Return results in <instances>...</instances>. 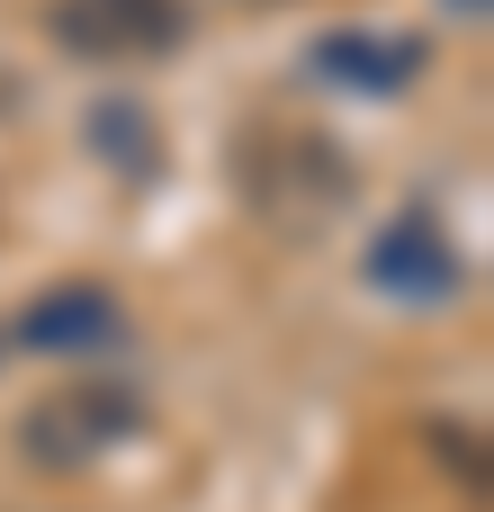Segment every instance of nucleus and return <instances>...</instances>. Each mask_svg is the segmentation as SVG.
Returning a JSON list of instances; mask_svg holds the SVG:
<instances>
[{
    "mask_svg": "<svg viewBox=\"0 0 494 512\" xmlns=\"http://www.w3.org/2000/svg\"><path fill=\"white\" fill-rule=\"evenodd\" d=\"M234 189L279 234H324L333 216H351L360 171H351V153L333 135H252L243 162H234Z\"/></svg>",
    "mask_w": 494,
    "mask_h": 512,
    "instance_id": "1",
    "label": "nucleus"
},
{
    "mask_svg": "<svg viewBox=\"0 0 494 512\" xmlns=\"http://www.w3.org/2000/svg\"><path fill=\"white\" fill-rule=\"evenodd\" d=\"M135 432H144V396L117 387V378H72V387H54V396H36V405L18 414V450H27L36 468H54V477L99 468V459L126 450Z\"/></svg>",
    "mask_w": 494,
    "mask_h": 512,
    "instance_id": "2",
    "label": "nucleus"
},
{
    "mask_svg": "<svg viewBox=\"0 0 494 512\" xmlns=\"http://www.w3.org/2000/svg\"><path fill=\"white\" fill-rule=\"evenodd\" d=\"M45 36L81 63H153L189 45V0H54Z\"/></svg>",
    "mask_w": 494,
    "mask_h": 512,
    "instance_id": "3",
    "label": "nucleus"
},
{
    "mask_svg": "<svg viewBox=\"0 0 494 512\" xmlns=\"http://www.w3.org/2000/svg\"><path fill=\"white\" fill-rule=\"evenodd\" d=\"M369 288L396 297V306H450V297L468 288V261L450 252V234H441L432 207H405V216H387V234L369 243Z\"/></svg>",
    "mask_w": 494,
    "mask_h": 512,
    "instance_id": "4",
    "label": "nucleus"
},
{
    "mask_svg": "<svg viewBox=\"0 0 494 512\" xmlns=\"http://www.w3.org/2000/svg\"><path fill=\"white\" fill-rule=\"evenodd\" d=\"M117 333H126V315H117V297L90 288V279H63V288H45V297L18 315V351H36V360H99Z\"/></svg>",
    "mask_w": 494,
    "mask_h": 512,
    "instance_id": "5",
    "label": "nucleus"
},
{
    "mask_svg": "<svg viewBox=\"0 0 494 512\" xmlns=\"http://www.w3.org/2000/svg\"><path fill=\"white\" fill-rule=\"evenodd\" d=\"M306 72L333 81V90H360V99H396V90H414L423 45L414 36H387V27H333V36L306 45Z\"/></svg>",
    "mask_w": 494,
    "mask_h": 512,
    "instance_id": "6",
    "label": "nucleus"
},
{
    "mask_svg": "<svg viewBox=\"0 0 494 512\" xmlns=\"http://www.w3.org/2000/svg\"><path fill=\"white\" fill-rule=\"evenodd\" d=\"M90 153H108L117 171H153V117L135 99H99L90 108Z\"/></svg>",
    "mask_w": 494,
    "mask_h": 512,
    "instance_id": "7",
    "label": "nucleus"
},
{
    "mask_svg": "<svg viewBox=\"0 0 494 512\" xmlns=\"http://www.w3.org/2000/svg\"><path fill=\"white\" fill-rule=\"evenodd\" d=\"M441 9H459V18H486V0H441Z\"/></svg>",
    "mask_w": 494,
    "mask_h": 512,
    "instance_id": "8",
    "label": "nucleus"
}]
</instances>
